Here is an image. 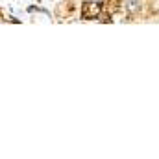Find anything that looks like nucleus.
<instances>
[{
  "label": "nucleus",
  "mask_w": 159,
  "mask_h": 159,
  "mask_svg": "<svg viewBox=\"0 0 159 159\" xmlns=\"http://www.w3.org/2000/svg\"><path fill=\"white\" fill-rule=\"evenodd\" d=\"M126 7H128L129 13H135V11L139 9V0H128V2H126Z\"/></svg>",
  "instance_id": "nucleus-1"
},
{
  "label": "nucleus",
  "mask_w": 159,
  "mask_h": 159,
  "mask_svg": "<svg viewBox=\"0 0 159 159\" xmlns=\"http://www.w3.org/2000/svg\"><path fill=\"white\" fill-rule=\"evenodd\" d=\"M94 2H98V0H94Z\"/></svg>",
  "instance_id": "nucleus-2"
}]
</instances>
